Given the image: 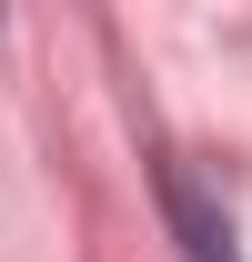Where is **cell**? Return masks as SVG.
<instances>
[{
	"label": "cell",
	"mask_w": 252,
	"mask_h": 262,
	"mask_svg": "<svg viewBox=\"0 0 252 262\" xmlns=\"http://www.w3.org/2000/svg\"><path fill=\"white\" fill-rule=\"evenodd\" d=\"M152 192H161V222H172V242H182L192 262H242L232 212H222V202L192 182V162H182V151H152Z\"/></svg>",
	"instance_id": "cell-1"
}]
</instances>
